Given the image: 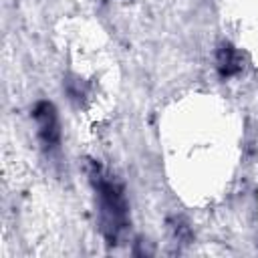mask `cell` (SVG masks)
I'll return each instance as SVG.
<instances>
[{
	"label": "cell",
	"instance_id": "3957f363",
	"mask_svg": "<svg viewBox=\"0 0 258 258\" xmlns=\"http://www.w3.org/2000/svg\"><path fill=\"white\" fill-rule=\"evenodd\" d=\"M242 69V58L240 54L236 52V48L232 44H222L220 50H218V71L224 79L240 73Z\"/></svg>",
	"mask_w": 258,
	"mask_h": 258
},
{
	"label": "cell",
	"instance_id": "6da1fadb",
	"mask_svg": "<svg viewBox=\"0 0 258 258\" xmlns=\"http://www.w3.org/2000/svg\"><path fill=\"white\" fill-rule=\"evenodd\" d=\"M91 181L95 185L97 198H99V214H101V226L103 234L109 240V244H115L123 228L127 226V202L123 187L105 175L97 163H91Z\"/></svg>",
	"mask_w": 258,
	"mask_h": 258
},
{
	"label": "cell",
	"instance_id": "7a4b0ae2",
	"mask_svg": "<svg viewBox=\"0 0 258 258\" xmlns=\"http://www.w3.org/2000/svg\"><path fill=\"white\" fill-rule=\"evenodd\" d=\"M32 117L38 125V137H40L44 149H54L60 141V125H58L54 105L48 103V101H40L34 107Z\"/></svg>",
	"mask_w": 258,
	"mask_h": 258
}]
</instances>
